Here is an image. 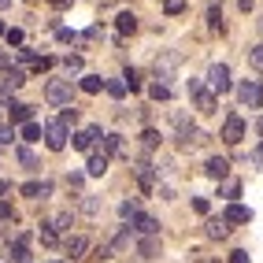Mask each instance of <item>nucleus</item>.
<instances>
[{"label": "nucleus", "mask_w": 263, "mask_h": 263, "mask_svg": "<svg viewBox=\"0 0 263 263\" xmlns=\"http://www.w3.org/2000/svg\"><path fill=\"white\" fill-rule=\"evenodd\" d=\"M174 141H178V148L182 152H189V148H200L204 141H208V134L200 130V126H193V122L185 119V115H174Z\"/></svg>", "instance_id": "1"}, {"label": "nucleus", "mask_w": 263, "mask_h": 263, "mask_svg": "<svg viewBox=\"0 0 263 263\" xmlns=\"http://www.w3.org/2000/svg\"><path fill=\"white\" fill-rule=\"evenodd\" d=\"M45 100L52 104V108H71V104H74V85H71V78H52V82L45 85Z\"/></svg>", "instance_id": "2"}, {"label": "nucleus", "mask_w": 263, "mask_h": 263, "mask_svg": "<svg viewBox=\"0 0 263 263\" xmlns=\"http://www.w3.org/2000/svg\"><path fill=\"white\" fill-rule=\"evenodd\" d=\"M189 97L197 100V108H200L204 115H212V111H219V97H215L212 89H208V85H204L200 78H193V82H189Z\"/></svg>", "instance_id": "3"}, {"label": "nucleus", "mask_w": 263, "mask_h": 263, "mask_svg": "<svg viewBox=\"0 0 263 263\" xmlns=\"http://www.w3.org/2000/svg\"><path fill=\"white\" fill-rule=\"evenodd\" d=\"M208 89H212L215 97H222V93H230V67H226V63H212V67H208Z\"/></svg>", "instance_id": "4"}, {"label": "nucleus", "mask_w": 263, "mask_h": 263, "mask_svg": "<svg viewBox=\"0 0 263 263\" xmlns=\"http://www.w3.org/2000/svg\"><path fill=\"white\" fill-rule=\"evenodd\" d=\"M237 100H241V108H263V82L245 78L237 85Z\"/></svg>", "instance_id": "5"}, {"label": "nucleus", "mask_w": 263, "mask_h": 263, "mask_svg": "<svg viewBox=\"0 0 263 263\" xmlns=\"http://www.w3.org/2000/svg\"><path fill=\"white\" fill-rule=\"evenodd\" d=\"M45 145H48L52 152H63V148H67V126H63L60 119L45 122Z\"/></svg>", "instance_id": "6"}, {"label": "nucleus", "mask_w": 263, "mask_h": 263, "mask_svg": "<svg viewBox=\"0 0 263 263\" xmlns=\"http://www.w3.org/2000/svg\"><path fill=\"white\" fill-rule=\"evenodd\" d=\"M182 63V56L178 52H163V56H156V63H152V71H156V78H160L163 85H167V78L174 74V67Z\"/></svg>", "instance_id": "7"}, {"label": "nucleus", "mask_w": 263, "mask_h": 263, "mask_svg": "<svg viewBox=\"0 0 263 263\" xmlns=\"http://www.w3.org/2000/svg\"><path fill=\"white\" fill-rule=\"evenodd\" d=\"M219 137H222L226 145H241V137H245V119H241V115H226Z\"/></svg>", "instance_id": "8"}, {"label": "nucleus", "mask_w": 263, "mask_h": 263, "mask_svg": "<svg viewBox=\"0 0 263 263\" xmlns=\"http://www.w3.org/2000/svg\"><path fill=\"white\" fill-rule=\"evenodd\" d=\"M204 174H208V178H215V182H226V174H230V160H222V156H208Z\"/></svg>", "instance_id": "9"}, {"label": "nucleus", "mask_w": 263, "mask_h": 263, "mask_svg": "<svg viewBox=\"0 0 263 263\" xmlns=\"http://www.w3.org/2000/svg\"><path fill=\"white\" fill-rule=\"evenodd\" d=\"M97 137H104L100 126H85V130H78V134H74V148H78V152H93Z\"/></svg>", "instance_id": "10"}, {"label": "nucleus", "mask_w": 263, "mask_h": 263, "mask_svg": "<svg viewBox=\"0 0 263 263\" xmlns=\"http://www.w3.org/2000/svg\"><path fill=\"white\" fill-rule=\"evenodd\" d=\"M134 174H137V185H141L145 193H152V189H156V167H152L148 160L137 163V167H134Z\"/></svg>", "instance_id": "11"}, {"label": "nucleus", "mask_w": 263, "mask_h": 263, "mask_svg": "<svg viewBox=\"0 0 263 263\" xmlns=\"http://www.w3.org/2000/svg\"><path fill=\"white\" fill-rule=\"evenodd\" d=\"M130 226H134V230L141 234V237H160V222H156L152 215H134Z\"/></svg>", "instance_id": "12"}, {"label": "nucleus", "mask_w": 263, "mask_h": 263, "mask_svg": "<svg viewBox=\"0 0 263 263\" xmlns=\"http://www.w3.org/2000/svg\"><path fill=\"white\" fill-rule=\"evenodd\" d=\"M222 222H226V226H230V222H252V208H245V204H226Z\"/></svg>", "instance_id": "13"}, {"label": "nucleus", "mask_w": 263, "mask_h": 263, "mask_svg": "<svg viewBox=\"0 0 263 263\" xmlns=\"http://www.w3.org/2000/svg\"><path fill=\"white\" fill-rule=\"evenodd\" d=\"M8 252H11L15 263H26V259H30V237L19 234V237H15V245H8Z\"/></svg>", "instance_id": "14"}, {"label": "nucleus", "mask_w": 263, "mask_h": 263, "mask_svg": "<svg viewBox=\"0 0 263 263\" xmlns=\"http://www.w3.org/2000/svg\"><path fill=\"white\" fill-rule=\"evenodd\" d=\"M104 171H108V156L93 148V152H89V163H85V174H93V178H100Z\"/></svg>", "instance_id": "15"}, {"label": "nucleus", "mask_w": 263, "mask_h": 263, "mask_svg": "<svg viewBox=\"0 0 263 263\" xmlns=\"http://www.w3.org/2000/svg\"><path fill=\"white\" fill-rule=\"evenodd\" d=\"M19 193H23V197H30V200H45L48 193H52V185H48V182H26Z\"/></svg>", "instance_id": "16"}, {"label": "nucleus", "mask_w": 263, "mask_h": 263, "mask_svg": "<svg viewBox=\"0 0 263 263\" xmlns=\"http://www.w3.org/2000/svg\"><path fill=\"white\" fill-rule=\"evenodd\" d=\"M208 237H212V241H226V237H230V226H226L222 219H208Z\"/></svg>", "instance_id": "17"}, {"label": "nucleus", "mask_w": 263, "mask_h": 263, "mask_svg": "<svg viewBox=\"0 0 263 263\" xmlns=\"http://www.w3.org/2000/svg\"><path fill=\"white\" fill-rule=\"evenodd\" d=\"M137 252H141L145 259H156L160 256V237H141L137 241Z\"/></svg>", "instance_id": "18"}, {"label": "nucleus", "mask_w": 263, "mask_h": 263, "mask_svg": "<svg viewBox=\"0 0 263 263\" xmlns=\"http://www.w3.org/2000/svg\"><path fill=\"white\" fill-rule=\"evenodd\" d=\"M78 197H82V215H89V219L100 215V208H104L100 197H89V193H78Z\"/></svg>", "instance_id": "19"}, {"label": "nucleus", "mask_w": 263, "mask_h": 263, "mask_svg": "<svg viewBox=\"0 0 263 263\" xmlns=\"http://www.w3.org/2000/svg\"><path fill=\"white\" fill-rule=\"evenodd\" d=\"M85 249H89V241H85V237H67V259L85 256Z\"/></svg>", "instance_id": "20"}, {"label": "nucleus", "mask_w": 263, "mask_h": 263, "mask_svg": "<svg viewBox=\"0 0 263 263\" xmlns=\"http://www.w3.org/2000/svg\"><path fill=\"white\" fill-rule=\"evenodd\" d=\"M4 85H8V89H19V85H26V71H19V67H8V71H4Z\"/></svg>", "instance_id": "21"}, {"label": "nucleus", "mask_w": 263, "mask_h": 263, "mask_svg": "<svg viewBox=\"0 0 263 263\" xmlns=\"http://www.w3.org/2000/svg\"><path fill=\"white\" fill-rule=\"evenodd\" d=\"M11 122H23V126L33 122V108L30 104H11Z\"/></svg>", "instance_id": "22"}, {"label": "nucleus", "mask_w": 263, "mask_h": 263, "mask_svg": "<svg viewBox=\"0 0 263 263\" xmlns=\"http://www.w3.org/2000/svg\"><path fill=\"white\" fill-rule=\"evenodd\" d=\"M78 85H82V93H89V97H93V93H100V89H104V78H100V74H85Z\"/></svg>", "instance_id": "23"}, {"label": "nucleus", "mask_w": 263, "mask_h": 263, "mask_svg": "<svg viewBox=\"0 0 263 263\" xmlns=\"http://www.w3.org/2000/svg\"><path fill=\"white\" fill-rule=\"evenodd\" d=\"M115 26H119V33H134V30H137V15H130V11H122L119 19H115Z\"/></svg>", "instance_id": "24"}, {"label": "nucleus", "mask_w": 263, "mask_h": 263, "mask_svg": "<svg viewBox=\"0 0 263 263\" xmlns=\"http://www.w3.org/2000/svg\"><path fill=\"white\" fill-rule=\"evenodd\" d=\"M41 137H45L41 122H26V126H23V141H41Z\"/></svg>", "instance_id": "25"}, {"label": "nucleus", "mask_w": 263, "mask_h": 263, "mask_svg": "<svg viewBox=\"0 0 263 263\" xmlns=\"http://www.w3.org/2000/svg\"><path fill=\"white\" fill-rule=\"evenodd\" d=\"M71 222H74L71 212H60L56 219H52V230H56V234H67V230H71Z\"/></svg>", "instance_id": "26"}, {"label": "nucleus", "mask_w": 263, "mask_h": 263, "mask_svg": "<svg viewBox=\"0 0 263 263\" xmlns=\"http://www.w3.org/2000/svg\"><path fill=\"white\" fill-rule=\"evenodd\" d=\"M15 156H19V163H23V167H26V171H37V167H41V163H37V156H33V152H30V148H26V145H23V148H19V152H15Z\"/></svg>", "instance_id": "27"}, {"label": "nucleus", "mask_w": 263, "mask_h": 263, "mask_svg": "<svg viewBox=\"0 0 263 263\" xmlns=\"http://www.w3.org/2000/svg\"><path fill=\"white\" fill-rule=\"evenodd\" d=\"M122 85H126V89H141V71H134V67H126V74H122Z\"/></svg>", "instance_id": "28"}, {"label": "nucleus", "mask_w": 263, "mask_h": 263, "mask_svg": "<svg viewBox=\"0 0 263 263\" xmlns=\"http://www.w3.org/2000/svg\"><path fill=\"white\" fill-rule=\"evenodd\" d=\"M148 97H152V100H171V85L152 82V85H148Z\"/></svg>", "instance_id": "29"}, {"label": "nucleus", "mask_w": 263, "mask_h": 263, "mask_svg": "<svg viewBox=\"0 0 263 263\" xmlns=\"http://www.w3.org/2000/svg\"><path fill=\"white\" fill-rule=\"evenodd\" d=\"M119 215H122V219H134V215H141V208H137V200L130 197V200L119 204Z\"/></svg>", "instance_id": "30"}, {"label": "nucleus", "mask_w": 263, "mask_h": 263, "mask_svg": "<svg viewBox=\"0 0 263 263\" xmlns=\"http://www.w3.org/2000/svg\"><path fill=\"white\" fill-rule=\"evenodd\" d=\"M104 89H108L115 100H122V97H126V85H122V78H111V82H104Z\"/></svg>", "instance_id": "31"}, {"label": "nucleus", "mask_w": 263, "mask_h": 263, "mask_svg": "<svg viewBox=\"0 0 263 263\" xmlns=\"http://www.w3.org/2000/svg\"><path fill=\"white\" fill-rule=\"evenodd\" d=\"M237 197H241V182H226V185H222V200L237 204Z\"/></svg>", "instance_id": "32"}, {"label": "nucleus", "mask_w": 263, "mask_h": 263, "mask_svg": "<svg viewBox=\"0 0 263 263\" xmlns=\"http://www.w3.org/2000/svg\"><path fill=\"white\" fill-rule=\"evenodd\" d=\"M156 145H160V134H156V130H145V134H141V148H145V152H156Z\"/></svg>", "instance_id": "33"}, {"label": "nucleus", "mask_w": 263, "mask_h": 263, "mask_svg": "<svg viewBox=\"0 0 263 263\" xmlns=\"http://www.w3.org/2000/svg\"><path fill=\"white\" fill-rule=\"evenodd\" d=\"M60 241V234L52 230V222H41V245H56Z\"/></svg>", "instance_id": "34"}, {"label": "nucleus", "mask_w": 263, "mask_h": 263, "mask_svg": "<svg viewBox=\"0 0 263 263\" xmlns=\"http://www.w3.org/2000/svg\"><path fill=\"white\" fill-rule=\"evenodd\" d=\"M249 63L256 67V71L263 74V45H256V48H249Z\"/></svg>", "instance_id": "35"}, {"label": "nucleus", "mask_w": 263, "mask_h": 263, "mask_svg": "<svg viewBox=\"0 0 263 263\" xmlns=\"http://www.w3.org/2000/svg\"><path fill=\"white\" fill-rule=\"evenodd\" d=\"M208 19H212V30H215V33H222V30H226V26H222V15H219V8H215V4H212V11H208Z\"/></svg>", "instance_id": "36"}, {"label": "nucleus", "mask_w": 263, "mask_h": 263, "mask_svg": "<svg viewBox=\"0 0 263 263\" xmlns=\"http://www.w3.org/2000/svg\"><path fill=\"white\" fill-rule=\"evenodd\" d=\"M163 11H167V15H178V11H185V0H163Z\"/></svg>", "instance_id": "37"}, {"label": "nucleus", "mask_w": 263, "mask_h": 263, "mask_svg": "<svg viewBox=\"0 0 263 263\" xmlns=\"http://www.w3.org/2000/svg\"><path fill=\"white\" fill-rule=\"evenodd\" d=\"M63 67H67V74H78V71H82V56H67Z\"/></svg>", "instance_id": "38"}, {"label": "nucleus", "mask_w": 263, "mask_h": 263, "mask_svg": "<svg viewBox=\"0 0 263 263\" xmlns=\"http://www.w3.org/2000/svg\"><path fill=\"white\" fill-rule=\"evenodd\" d=\"M52 63H56V60H52V56H37V60H33V71H52Z\"/></svg>", "instance_id": "39"}, {"label": "nucleus", "mask_w": 263, "mask_h": 263, "mask_svg": "<svg viewBox=\"0 0 263 263\" xmlns=\"http://www.w3.org/2000/svg\"><path fill=\"white\" fill-rule=\"evenodd\" d=\"M60 122H63V126H74V122H78V111H74V108H63V111H60Z\"/></svg>", "instance_id": "40"}, {"label": "nucleus", "mask_w": 263, "mask_h": 263, "mask_svg": "<svg viewBox=\"0 0 263 263\" xmlns=\"http://www.w3.org/2000/svg\"><path fill=\"white\" fill-rule=\"evenodd\" d=\"M67 189H74V193L82 189V174H78V171H71V174H67Z\"/></svg>", "instance_id": "41"}, {"label": "nucleus", "mask_w": 263, "mask_h": 263, "mask_svg": "<svg viewBox=\"0 0 263 263\" xmlns=\"http://www.w3.org/2000/svg\"><path fill=\"white\" fill-rule=\"evenodd\" d=\"M11 137H15V126H0V145H11Z\"/></svg>", "instance_id": "42"}, {"label": "nucleus", "mask_w": 263, "mask_h": 263, "mask_svg": "<svg viewBox=\"0 0 263 263\" xmlns=\"http://www.w3.org/2000/svg\"><path fill=\"white\" fill-rule=\"evenodd\" d=\"M4 37H8V45H23V30H8Z\"/></svg>", "instance_id": "43"}, {"label": "nucleus", "mask_w": 263, "mask_h": 263, "mask_svg": "<svg viewBox=\"0 0 263 263\" xmlns=\"http://www.w3.org/2000/svg\"><path fill=\"white\" fill-rule=\"evenodd\" d=\"M0 219H8V222H15V212H11V204H4V200H0Z\"/></svg>", "instance_id": "44"}, {"label": "nucleus", "mask_w": 263, "mask_h": 263, "mask_svg": "<svg viewBox=\"0 0 263 263\" xmlns=\"http://www.w3.org/2000/svg\"><path fill=\"white\" fill-rule=\"evenodd\" d=\"M230 263H249V252H245V249H237V252H230Z\"/></svg>", "instance_id": "45"}, {"label": "nucleus", "mask_w": 263, "mask_h": 263, "mask_svg": "<svg viewBox=\"0 0 263 263\" xmlns=\"http://www.w3.org/2000/svg\"><path fill=\"white\" fill-rule=\"evenodd\" d=\"M252 163H256V167H263V141L252 148Z\"/></svg>", "instance_id": "46"}, {"label": "nucleus", "mask_w": 263, "mask_h": 263, "mask_svg": "<svg viewBox=\"0 0 263 263\" xmlns=\"http://www.w3.org/2000/svg\"><path fill=\"white\" fill-rule=\"evenodd\" d=\"M193 208H197L200 215H208V200H204V197H193Z\"/></svg>", "instance_id": "47"}, {"label": "nucleus", "mask_w": 263, "mask_h": 263, "mask_svg": "<svg viewBox=\"0 0 263 263\" xmlns=\"http://www.w3.org/2000/svg\"><path fill=\"white\" fill-rule=\"evenodd\" d=\"M19 60H23V63H33L37 56H33V48H19Z\"/></svg>", "instance_id": "48"}, {"label": "nucleus", "mask_w": 263, "mask_h": 263, "mask_svg": "<svg viewBox=\"0 0 263 263\" xmlns=\"http://www.w3.org/2000/svg\"><path fill=\"white\" fill-rule=\"evenodd\" d=\"M237 4H241V11H249V8L256 4V0H237Z\"/></svg>", "instance_id": "49"}, {"label": "nucleus", "mask_w": 263, "mask_h": 263, "mask_svg": "<svg viewBox=\"0 0 263 263\" xmlns=\"http://www.w3.org/2000/svg\"><path fill=\"white\" fill-rule=\"evenodd\" d=\"M8 189H11L8 182H0V200H4V193H8Z\"/></svg>", "instance_id": "50"}, {"label": "nucleus", "mask_w": 263, "mask_h": 263, "mask_svg": "<svg viewBox=\"0 0 263 263\" xmlns=\"http://www.w3.org/2000/svg\"><path fill=\"white\" fill-rule=\"evenodd\" d=\"M52 4H56V8H67V0H52Z\"/></svg>", "instance_id": "51"}, {"label": "nucleus", "mask_w": 263, "mask_h": 263, "mask_svg": "<svg viewBox=\"0 0 263 263\" xmlns=\"http://www.w3.org/2000/svg\"><path fill=\"white\" fill-rule=\"evenodd\" d=\"M8 4H11V0H0V11H4V8H8Z\"/></svg>", "instance_id": "52"}, {"label": "nucleus", "mask_w": 263, "mask_h": 263, "mask_svg": "<svg viewBox=\"0 0 263 263\" xmlns=\"http://www.w3.org/2000/svg\"><path fill=\"white\" fill-rule=\"evenodd\" d=\"M4 33H8V26H4V23H0V37H4Z\"/></svg>", "instance_id": "53"}, {"label": "nucleus", "mask_w": 263, "mask_h": 263, "mask_svg": "<svg viewBox=\"0 0 263 263\" xmlns=\"http://www.w3.org/2000/svg\"><path fill=\"white\" fill-rule=\"evenodd\" d=\"M259 30H263V19H259Z\"/></svg>", "instance_id": "54"}]
</instances>
